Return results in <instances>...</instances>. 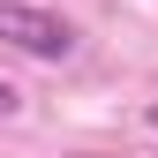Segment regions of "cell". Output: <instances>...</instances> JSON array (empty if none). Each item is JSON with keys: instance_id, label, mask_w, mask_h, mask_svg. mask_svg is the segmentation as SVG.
I'll return each instance as SVG.
<instances>
[{"instance_id": "1", "label": "cell", "mask_w": 158, "mask_h": 158, "mask_svg": "<svg viewBox=\"0 0 158 158\" xmlns=\"http://www.w3.org/2000/svg\"><path fill=\"white\" fill-rule=\"evenodd\" d=\"M0 45H15V53H30V60H75V23L68 15H53V8H30V0H0Z\"/></svg>"}, {"instance_id": "2", "label": "cell", "mask_w": 158, "mask_h": 158, "mask_svg": "<svg viewBox=\"0 0 158 158\" xmlns=\"http://www.w3.org/2000/svg\"><path fill=\"white\" fill-rule=\"evenodd\" d=\"M15 106H23V98H15V83H0V121H8Z\"/></svg>"}, {"instance_id": "3", "label": "cell", "mask_w": 158, "mask_h": 158, "mask_svg": "<svg viewBox=\"0 0 158 158\" xmlns=\"http://www.w3.org/2000/svg\"><path fill=\"white\" fill-rule=\"evenodd\" d=\"M143 128H151V135H158V98H151V113H143Z\"/></svg>"}]
</instances>
